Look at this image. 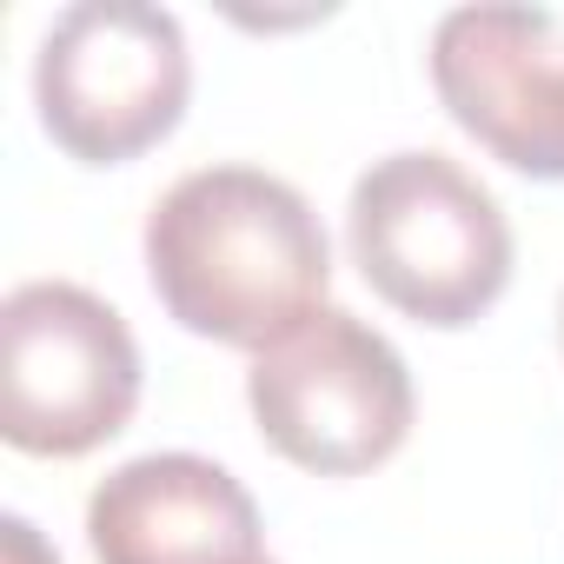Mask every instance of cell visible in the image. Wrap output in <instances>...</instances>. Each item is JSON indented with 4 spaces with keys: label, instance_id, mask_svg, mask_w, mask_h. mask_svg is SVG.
Returning a JSON list of instances; mask_svg holds the SVG:
<instances>
[{
    "label": "cell",
    "instance_id": "ba28073f",
    "mask_svg": "<svg viewBox=\"0 0 564 564\" xmlns=\"http://www.w3.org/2000/svg\"><path fill=\"white\" fill-rule=\"evenodd\" d=\"M0 538H8V564H61V557L41 544V531H34L21 511H8V518H0Z\"/></svg>",
    "mask_w": 564,
    "mask_h": 564
},
{
    "label": "cell",
    "instance_id": "6da1fadb",
    "mask_svg": "<svg viewBox=\"0 0 564 564\" xmlns=\"http://www.w3.org/2000/svg\"><path fill=\"white\" fill-rule=\"evenodd\" d=\"M147 279L173 326L265 352L326 306L333 239L293 180L265 166H199L147 213Z\"/></svg>",
    "mask_w": 564,
    "mask_h": 564
},
{
    "label": "cell",
    "instance_id": "30bf717a",
    "mask_svg": "<svg viewBox=\"0 0 564 564\" xmlns=\"http://www.w3.org/2000/svg\"><path fill=\"white\" fill-rule=\"evenodd\" d=\"M246 564H272V557H246Z\"/></svg>",
    "mask_w": 564,
    "mask_h": 564
},
{
    "label": "cell",
    "instance_id": "277c9868",
    "mask_svg": "<svg viewBox=\"0 0 564 564\" xmlns=\"http://www.w3.org/2000/svg\"><path fill=\"white\" fill-rule=\"evenodd\" d=\"M193 94L186 34L153 0H74L41 34L34 107L61 153L120 166L160 147Z\"/></svg>",
    "mask_w": 564,
    "mask_h": 564
},
{
    "label": "cell",
    "instance_id": "9c48e42d",
    "mask_svg": "<svg viewBox=\"0 0 564 564\" xmlns=\"http://www.w3.org/2000/svg\"><path fill=\"white\" fill-rule=\"evenodd\" d=\"M557 346H564V300H557Z\"/></svg>",
    "mask_w": 564,
    "mask_h": 564
},
{
    "label": "cell",
    "instance_id": "7a4b0ae2",
    "mask_svg": "<svg viewBox=\"0 0 564 564\" xmlns=\"http://www.w3.org/2000/svg\"><path fill=\"white\" fill-rule=\"evenodd\" d=\"M346 246L359 279L405 319L458 333L511 286V219L452 153H386L352 180Z\"/></svg>",
    "mask_w": 564,
    "mask_h": 564
},
{
    "label": "cell",
    "instance_id": "5b68a950",
    "mask_svg": "<svg viewBox=\"0 0 564 564\" xmlns=\"http://www.w3.org/2000/svg\"><path fill=\"white\" fill-rule=\"evenodd\" d=\"M140 405V346L127 319L74 286L28 279L0 306V432L28 458H87Z\"/></svg>",
    "mask_w": 564,
    "mask_h": 564
},
{
    "label": "cell",
    "instance_id": "8992f818",
    "mask_svg": "<svg viewBox=\"0 0 564 564\" xmlns=\"http://www.w3.org/2000/svg\"><path fill=\"white\" fill-rule=\"evenodd\" d=\"M445 113L511 173L564 180V21L544 8H452L432 28Z\"/></svg>",
    "mask_w": 564,
    "mask_h": 564
},
{
    "label": "cell",
    "instance_id": "3957f363",
    "mask_svg": "<svg viewBox=\"0 0 564 564\" xmlns=\"http://www.w3.org/2000/svg\"><path fill=\"white\" fill-rule=\"evenodd\" d=\"M246 405L286 465L313 478H359L405 445L419 399L386 333L346 306H319L306 326L252 352Z\"/></svg>",
    "mask_w": 564,
    "mask_h": 564
},
{
    "label": "cell",
    "instance_id": "52a82bcc",
    "mask_svg": "<svg viewBox=\"0 0 564 564\" xmlns=\"http://www.w3.org/2000/svg\"><path fill=\"white\" fill-rule=\"evenodd\" d=\"M87 544L100 564H246L259 557V505L199 452H147L94 485Z\"/></svg>",
    "mask_w": 564,
    "mask_h": 564
}]
</instances>
